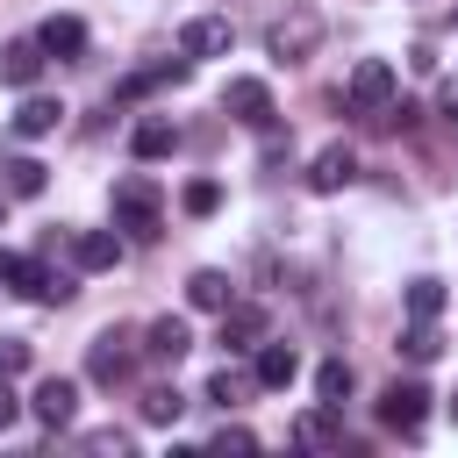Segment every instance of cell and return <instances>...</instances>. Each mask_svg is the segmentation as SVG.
Wrapping results in <instances>:
<instances>
[{"label":"cell","mask_w":458,"mask_h":458,"mask_svg":"<svg viewBox=\"0 0 458 458\" xmlns=\"http://www.w3.org/2000/svg\"><path fill=\"white\" fill-rule=\"evenodd\" d=\"M315 43H322V14H315L308 0H286V14L265 21V57H272V64H308Z\"/></svg>","instance_id":"1"},{"label":"cell","mask_w":458,"mask_h":458,"mask_svg":"<svg viewBox=\"0 0 458 458\" xmlns=\"http://www.w3.org/2000/svg\"><path fill=\"white\" fill-rule=\"evenodd\" d=\"M107 208H114V229H129V236H157V208H165V193H157V179L129 172V179H114Z\"/></svg>","instance_id":"2"},{"label":"cell","mask_w":458,"mask_h":458,"mask_svg":"<svg viewBox=\"0 0 458 458\" xmlns=\"http://www.w3.org/2000/svg\"><path fill=\"white\" fill-rule=\"evenodd\" d=\"M344 100H351V114H379V107L394 100V64H386V57H358Z\"/></svg>","instance_id":"3"},{"label":"cell","mask_w":458,"mask_h":458,"mask_svg":"<svg viewBox=\"0 0 458 458\" xmlns=\"http://www.w3.org/2000/svg\"><path fill=\"white\" fill-rule=\"evenodd\" d=\"M422 415H429V386H422V379H394V386L379 394V422H386V429L415 437V429H422Z\"/></svg>","instance_id":"4"},{"label":"cell","mask_w":458,"mask_h":458,"mask_svg":"<svg viewBox=\"0 0 458 458\" xmlns=\"http://www.w3.org/2000/svg\"><path fill=\"white\" fill-rule=\"evenodd\" d=\"M129 372H136V351H129V336H122V329H107V336H93V344H86V379L122 386Z\"/></svg>","instance_id":"5"},{"label":"cell","mask_w":458,"mask_h":458,"mask_svg":"<svg viewBox=\"0 0 458 458\" xmlns=\"http://www.w3.org/2000/svg\"><path fill=\"white\" fill-rule=\"evenodd\" d=\"M29 408H36L43 429H72V422H79V379H57V372H50V379L29 394Z\"/></svg>","instance_id":"6"},{"label":"cell","mask_w":458,"mask_h":458,"mask_svg":"<svg viewBox=\"0 0 458 458\" xmlns=\"http://www.w3.org/2000/svg\"><path fill=\"white\" fill-rule=\"evenodd\" d=\"M229 43H236V29L222 14H193L179 29V57H229Z\"/></svg>","instance_id":"7"},{"label":"cell","mask_w":458,"mask_h":458,"mask_svg":"<svg viewBox=\"0 0 458 458\" xmlns=\"http://www.w3.org/2000/svg\"><path fill=\"white\" fill-rule=\"evenodd\" d=\"M222 107H229L236 122H250V129H272V86H265V79H229V86H222Z\"/></svg>","instance_id":"8"},{"label":"cell","mask_w":458,"mask_h":458,"mask_svg":"<svg viewBox=\"0 0 458 458\" xmlns=\"http://www.w3.org/2000/svg\"><path fill=\"white\" fill-rule=\"evenodd\" d=\"M186 351H193V329H186L179 315H157V322L143 329V358H150V365H179Z\"/></svg>","instance_id":"9"},{"label":"cell","mask_w":458,"mask_h":458,"mask_svg":"<svg viewBox=\"0 0 458 458\" xmlns=\"http://www.w3.org/2000/svg\"><path fill=\"white\" fill-rule=\"evenodd\" d=\"M358 179V157H351V143H329V150H315V165H308V186L315 193H344Z\"/></svg>","instance_id":"10"},{"label":"cell","mask_w":458,"mask_h":458,"mask_svg":"<svg viewBox=\"0 0 458 458\" xmlns=\"http://www.w3.org/2000/svg\"><path fill=\"white\" fill-rule=\"evenodd\" d=\"M0 286H14L29 301H50V265L43 258H21V250H0Z\"/></svg>","instance_id":"11"},{"label":"cell","mask_w":458,"mask_h":458,"mask_svg":"<svg viewBox=\"0 0 458 458\" xmlns=\"http://www.w3.org/2000/svg\"><path fill=\"white\" fill-rule=\"evenodd\" d=\"M72 258H79V272H114L122 265V236L114 229H79L72 236Z\"/></svg>","instance_id":"12"},{"label":"cell","mask_w":458,"mask_h":458,"mask_svg":"<svg viewBox=\"0 0 458 458\" xmlns=\"http://www.w3.org/2000/svg\"><path fill=\"white\" fill-rule=\"evenodd\" d=\"M222 344H229V351H258V344H265V308L229 301V308H222Z\"/></svg>","instance_id":"13"},{"label":"cell","mask_w":458,"mask_h":458,"mask_svg":"<svg viewBox=\"0 0 458 458\" xmlns=\"http://www.w3.org/2000/svg\"><path fill=\"white\" fill-rule=\"evenodd\" d=\"M36 43H43V57H79V50H86V21H79V14H50V21L36 29Z\"/></svg>","instance_id":"14"},{"label":"cell","mask_w":458,"mask_h":458,"mask_svg":"<svg viewBox=\"0 0 458 458\" xmlns=\"http://www.w3.org/2000/svg\"><path fill=\"white\" fill-rule=\"evenodd\" d=\"M36 72H43V43H36V36H21V43L0 50V79H7V86H36Z\"/></svg>","instance_id":"15"},{"label":"cell","mask_w":458,"mask_h":458,"mask_svg":"<svg viewBox=\"0 0 458 458\" xmlns=\"http://www.w3.org/2000/svg\"><path fill=\"white\" fill-rule=\"evenodd\" d=\"M57 122H64V107L43 100V93H29V100L14 107V136H29V143H36V136H57Z\"/></svg>","instance_id":"16"},{"label":"cell","mask_w":458,"mask_h":458,"mask_svg":"<svg viewBox=\"0 0 458 458\" xmlns=\"http://www.w3.org/2000/svg\"><path fill=\"white\" fill-rule=\"evenodd\" d=\"M293 372H301V358H293V344H258V386H265V394H279V386H293Z\"/></svg>","instance_id":"17"},{"label":"cell","mask_w":458,"mask_h":458,"mask_svg":"<svg viewBox=\"0 0 458 458\" xmlns=\"http://www.w3.org/2000/svg\"><path fill=\"white\" fill-rule=\"evenodd\" d=\"M293 444H301V451H336V444H344V429H336V408H308V415L293 422Z\"/></svg>","instance_id":"18"},{"label":"cell","mask_w":458,"mask_h":458,"mask_svg":"<svg viewBox=\"0 0 458 458\" xmlns=\"http://www.w3.org/2000/svg\"><path fill=\"white\" fill-rule=\"evenodd\" d=\"M129 150H136L143 165H150V157H172V150H179V129L150 114V122H136V136H129Z\"/></svg>","instance_id":"19"},{"label":"cell","mask_w":458,"mask_h":458,"mask_svg":"<svg viewBox=\"0 0 458 458\" xmlns=\"http://www.w3.org/2000/svg\"><path fill=\"white\" fill-rule=\"evenodd\" d=\"M186 301L208 308V315H222V308L236 301V286H229V272H193V279H186Z\"/></svg>","instance_id":"20"},{"label":"cell","mask_w":458,"mask_h":458,"mask_svg":"<svg viewBox=\"0 0 458 458\" xmlns=\"http://www.w3.org/2000/svg\"><path fill=\"white\" fill-rule=\"evenodd\" d=\"M315 401H322V408H344V401H351V365H344V358H322V365H315Z\"/></svg>","instance_id":"21"},{"label":"cell","mask_w":458,"mask_h":458,"mask_svg":"<svg viewBox=\"0 0 458 458\" xmlns=\"http://www.w3.org/2000/svg\"><path fill=\"white\" fill-rule=\"evenodd\" d=\"M437 351H444L437 322H415V315H408V329H401V358H408V365H429Z\"/></svg>","instance_id":"22"},{"label":"cell","mask_w":458,"mask_h":458,"mask_svg":"<svg viewBox=\"0 0 458 458\" xmlns=\"http://www.w3.org/2000/svg\"><path fill=\"white\" fill-rule=\"evenodd\" d=\"M43 186H50V172H43L36 157H14V165H7V193H14V200H36Z\"/></svg>","instance_id":"23"},{"label":"cell","mask_w":458,"mask_h":458,"mask_svg":"<svg viewBox=\"0 0 458 458\" xmlns=\"http://www.w3.org/2000/svg\"><path fill=\"white\" fill-rule=\"evenodd\" d=\"M408 315L415 322H437L444 315V279H408Z\"/></svg>","instance_id":"24"},{"label":"cell","mask_w":458,"mask_h":458,"mask_svg":"<svg viewBox=\"0 0 458 458\" xmlns=\"http://www.w3.org/2000/svg\"><path fill=\"white\" fill-rule=\"evenodd\" d=\"M179 408H186L179 386H150V394H143V422H179Z\"/></svg>","instance_id":"25"},{"label":"cell","mask_w":458,"mask_h":458,"mask_svg":"<svg viewBox=\"0 0 458 458\" xmlns=\"http://www.w3.org/2000/svg\"><path fill=\"white\" fill-rule=\"evenodd\" d=\"M36 365V344L29 336H0V379H21Z\"/></svg>","instance_id":"26"},{"label":"cell","mask_w":458,"mask_h":458,"mask_svg":"<svg viewBox=\"0 0 458 458\" xmlns=\"http://www.w3.org/2000/svg\"><path fill=\"white\" fill-rule=\"evenodd\" d=\"M179 200H186V215H215V208H222V186H215V179H193Z\"/></svg>","instance_id":"27"},{"label":"cell","mask_w":458,"mask_h":458,"mask_svg":"<svg viewBox=\"0 0 458 458\" xmlns=\"http://www.w3.org/2000/svg\"><path fill=\"white\" fill-rule=\"evenodd\" d=\"M129 444H136V437H129V429H114V422H107V429H86V451H100V458H107V451L122 458Z\"/></svg>","instance_id":"28"},{"label":"cell","mask_w":458,"mask_h":458,"mask_svg":"<svg viewBox=\"0 0 458 458\" xmlns=\"http://www.w3.org/2000/svg\"><path fill=\"white\" fill-rule=\"evenodd\" d=\"M215 451H258V437L236 429V422H222V429H215Z\"/></svg>","instance_id":"29"},{"label":"cell","mask_w":458,"mask_h":458,"mask_svg":"<svg viewBox=\"0 0 458 458\" xmlns=\"http://www.w3.org/2000/svg\"><path fill=\"white\" fill-rule=\"evenodd\" d=\"M236 394H243V379H236V372H215V379H208V401H222V408H229Z\"/></svg>","instance_id":"30"},{"label":"cell","mask_w":458,"mask_h":458,"mask_svg":"<svg viewBox=\"0 0 458 458\" xmlns=\"http://www.w3.org/2000/svg\"><path fill=\"white\" fill-rule=\"evenodd\" d=\"M14 422H21V394L0 379V429H14Z\"/></svg>","instance_id":"31"},{"label":"cell","mask_w":458,"mask_h":458,"mask_svg":"<svg viewBox=\"0 0 458 458\" xmlns=\"http://www.w3.org/2000/svg\"><path fill=\"white\" fill-rule=\"evenodd\" d=\"M437 107H444V122H458V79L444 86V100H437Z\"/></svg>","instance_id":"32"},{"label":"cell","mask_w":458,"mask_h":458,"mask_svg":"<svg viewBox=\"0 0 458 458\" xmlns=\"http://www.w3.org/2000/svg\"><path fill=\"white\" fill-rule=\"evenodd\" d=\"M451 422H458V394H451Z\"/></svg>","instance_id":"33"}]
</instances>
